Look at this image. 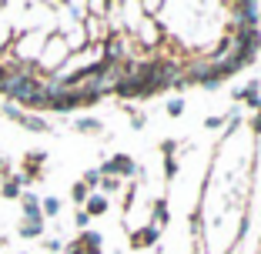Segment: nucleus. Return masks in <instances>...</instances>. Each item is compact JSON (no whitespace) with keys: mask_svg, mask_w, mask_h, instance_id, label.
<instances>
[{"mask_svg":"<svg viewBox=\"0 0 261 254\" xmlns=\"http://www.w3.org/2000/svg\"><path fill=\"white\" fill-rule=\"evenodd\" d=\"M57 208H61V204H57L54 197H50V201H44V211H47V214H57Z\"/></svg>","mask_w":261,"mask_h":254,"instance_id":"nucleus-4","label":"nucleus"},{"mask_svg":"<svg viewBox=\"0 0 261 254\" xmlns=\"http://www.w3.org/2000/svg\"><path fill=\"white\" fill-rule=\"evenodd\" d=\"M20 234H23V238H37V234H40V224H34V221H23Z\"/></svg>","mask_w":261,"mask_h":254,"instance_id":"nucleus-2","label":"nucleus"},{"mask_svg":"<svg viewBox=\"0 0 261 254\" xmlns=\"http://www.w3.org/2000/svg\"><path fill=\"white\" fill-rule=\"evenodd\" d=\"M0 247H4V241H0Z\"/></svg>","mask_w":261,"mask_h":254,"instance_id":"nucleus-7","label":"nucleus"},{"mask_svg":"<svg viewBox=\"0 0 261 254\" xmlns=\"http://www.w3.org/2000/svg\"><path fill=\"white\" fill-rule=\"evenodd\" d=\"M91 211H94V214H100V211H104V201L94 197V201H91Z\"/></svg>","mask_w":261,"mask_h":254,"instance_id":"nucleus-5","label":"nucleus"},{"mask_svg":"<svg viewBox=\"0 0 261 254\" xmlns=\"http://www.w3.org/2000/svg\"><path fill=\"white\" fill-rule=\"evenodd\" d=\"M40 201L37 197H31V194H27V197H23V211H27V217H31L34 224H40V208H37Z\"/></svg>","mask_w":261,"mask_h":254,"instance_id":"nucleus-1","label":"nucleus"},{"mask_svg":"<svg viewBox=\"0 0 261 254\" xmlns=\"http://www.w3.org/2000/svg\"><path fill=\"white\" fill-rule=\"evenodd\" d=\"M17 191H20V184H17V181H7V184L0 187V194H4V197H17Z\"/></svg>","mask_w":261,"mask_h":254,"instance_id":"nucleus-3","label":"nucleus"},{"mask_svg":"<svg viewBox=\"0 0 261 254\" xmlns=\"http://www.w3.org/2000/svg\"><path fill=\"white\" fill-rule=\"evenodd\" d=\"M4 171H7V164H4V157H0V174H4Z\"/></svg>","mask_w":261,"mask_h":254,"instance_id":"nucleus-6","label":"nucleus"}]
</instances>
